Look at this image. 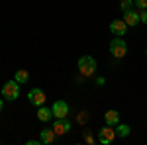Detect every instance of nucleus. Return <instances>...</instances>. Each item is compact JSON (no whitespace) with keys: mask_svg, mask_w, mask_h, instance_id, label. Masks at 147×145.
<instances>
[{"mask_svg":"<svg viewBox=\"0 0 147 145\" xmlns=\"http://www.w3.org/2000/svg\"><path fill=\"white\" fill-rule=\"evenodd\" d=\"M18 96H20V82H16L14 78L12 80H8L4 86H2V98L4 100H18Z\"/></svg>","mask_w":147,"mask_h":145,"instance_id":"f257e3e1","label":"nucleus"},{"mask_svg":"<svg viewBox=\"0 0 147 145\" xmlns=\"http://www.w3.org/2000/svg\"><path fill=\"white\" fill-rule=\"evenodd\" d=\"M110 53H112L116 59H122V57H125V53H127V43H125L124 37L114 35V39L110 41Z\"/></svg>","mask_w":147,"mask_h":145,"instance_id":"f03ea898","label":"nucleus"},{"mask_svg":"<svg viewBox=\"0 0 147 145\" xmlns=\"http://www.w3.org/2000/svg\"><path fill=\"white\" fill-rule=\"evenodd\" d=\"M79 71L82 77H92L94 75V71H96V61H94V57L90 55H84L79 59Z\"/></svg>","mask_w":147,"mask_h":145,"instance_id":"7ed1b4c3","label":"nucleus"},{"mask_svg":"<svg viewBox=\"0 0 147 145\" xmlns=\"http://www.w3.org/2000/svg\"><path fill=\"white\" fill-rule=\"evenodd\" d=\"M114 139H116V127L106 123L100 132H98V141H100L102 145H110Z\"/></svg>","mask_w":147,"mask_h":145,"instance_id":"20e7f679","label":"nucleus"},{"mask_svg":"<svg viewBox=\"0 0 147 145\" xmlns=\"http://www.w3.org/2000/svg\"><path fill=\"white\" fill-rule=\"evenodd\" d=\"M28 100L32 102L34 106L39 108V106H43V104H45V92H43L41 88H32L30 92H28Z\"/></svg>","mask_w":147,"mask_h":145,"instance_id":"39448f33","label":"nucleus"},{"mask_svg":"<svg viewBox=\"0 0 147 145\" xmlns=\"http://www.w3.org/2000/svg\"><path fill=\"white\" fill-rule=\"evenodd\" d=\"M53 132L57 135H65L67 132H71V120L67 118H55L53 122Z\"/></svg>","mask_w":147,"mask_h":145,"instance_id":"423d86ee","label":"nucleus"},{"mask_svg":"<svg viewBox=\"0 0 147 145\" xmlns=\"http://www.w3.org/2000/svg\"><path fill=\"white\" fill-rule=\"evenodd\" d=\"M51 110H53V116L55 118H67L69 116V104L65 100H55Z\"/></svg>","mask_w":147,"mask_h":145,"instance_id":"0eeeda50","label":"nucleus"},{"mask_svg":"<svg viewBox=\"0 0 147 145\" xmlns=\"http://www.w3.org/2000/svg\"><path fill=\"white\" fill-rule=\"evenodd\" d=\"M110 32H112V35L124 37L125 32H127V24H125L124 20H112V22H110Z\"/></svg>","mask_w":147,"mask_h":145,"instance_id":"6e6552de","label":"nucleus"},{"mask_svg":"<svg viewBox=\"0 0 147 145\" xmlns=\"http://www.w3.org/2000/svg\"><path fill=\"white\" fill-rule=\"evenodd\" d=\"M124 22L127 24V26H131V28H136L137 24H141V20H139V12L137 10H127V12H124Z\"/></svg>","mask_w":147,"mask_h":145,"instance_id":"1a4fd4ad","label":"nucleus"},{"mask_svg":"<svg viewBox=\"0 0 147 145\" xmlns=\"http://www.w3.org/2000/svg\"><path fill=\"white\" fill-rule=\"evenodd\" d=\"M55 137H57V134L53 129H49V127H45V129L39 132V141H41V143H53Z\"/></svg>","mask_w":147,"mask_h":145,"instance_id":"9d476101","label":"nucleus"},{"mask_svg":"<svg viewBox=\"0 0 147 145\" xmlns=\"http://www.w3.org/2000/svg\"><path fill=\"white\" fill-rule=\"evenodd\" d=\"M104 122L108 123V125H118L120 123V114H118V110H108L106 114H104Z\"/></svg>","mask_w":147,"mask_h":145,"instance_id":"9b49d317","label":"nucleus"},{"mask_svg":"<svg viewBox=\"0 0 147 145\" xmlns=\"http://www.w3.org/2000/svg\"><path fill=\"white\" fill-rule=\"evenodd\" d=\"M53 118V110L51 108H47V106H39L37 108V120L39 122H49Z\"/></svg>","mask_w":147,"mask_h":145,"instance_id":"f8f14e48","label":"nucleus"},{"mask_svg":"<svg viewBox=\"0 0 147 145\" xmlns=\"http://www.w3.org/2000/svg\"><path fill=\"white\" fill-rule=\"evenodd\" d=\"M131 134V127L127 123H118L116 125V137H127Z\"/></svg>","mask_w":147,"mask_h":145,"instance_id":"ddd939ff","label":"nucleus"},{"mask_svg":"<svg viewBox=\"0 0 147 145\" xmlns=\"http://www.w3.org/2000/svg\"><path fill=\"white\" fill-rule=\"evenodd\" d=\"M14 80H16V82H20V84H26V82L30 80V73H28L26 69H20V71H16Z\"/></svg>","mask_w":147,"mask_h":145,"instance_id":"4468645a","label":"nucleus"},{"mask_svg":"<svg viewBox=\"0 0 147 145\" xmlns=\"http://www.w3.org/2000/svg\"><path fill=\"white\" fill-rule=\"evenodd\" d=\"M131 6H134V0H122V2H120V10L122 12L131 10Z\"/></svg>","mask_w":147,"mask_h":145,"instance_id":"2eb2a0df","label":"nucleus"},{"mask_svg":"<svg viewBox=\"0 0 147 145\" xmlns=\"http://www.w3.org/2000/svg\"><path fill=\"white\" fill-rule=\"evenodd\" d=\"M77 122H79L80 125H84V123L88 122V114H86V112H80L79 116H77Z\"/></svg>","mask_w":147,"mask_h":145,"instance_id":"dca6fc26","label":"nucleus"},{"mask_svg":"<svg viewBox=\"0 0 147 145\" xmlns=\"http://www.w3.org/2000/svg\"><path fill=\"white\" fill-rule=\"evenodd\" d=\"M134 6H137L139 10H145L147 8V0H134Z\"/></svg>","mask_w":147,"mask_h":145,"instance_id":"f3484780","label":"nucleus"},{"mask_svg":"<svg viewBox=\"0 0 147 145\" xmlns=\"http://www.w3.org/2000/svg\"><path fill=\"white\" fill-rule=\"evenodd\" d=\"M139 20H141V24H147V8L139 10Z\"/></svg>","mask_w":147,"mask_h":145,"instance_id":"a211bd4d","label":"nucleus"},{"mask_svg":"<svg viewBox=\"0 0 147 145\" xmlns=\"http://www.w3.org/2000/svg\"><path fill=\"white\" fill-rule=\"evenodd\" d=\"M84 139H86V143H94V139H92V135L88 134V132L84 134Z\"/></svg>","mask_w":147,"mask_h":145,"instance_id":"6ab92c4d","label":"nucleus"},{"mask_svg":"<svg viewBox=\"0 0 147 145\" xmlns=\"http://www.w3.org/2000/svg\"><path fill=\"white\" fill-rule=\"evenodd\" d=\"M96 84H98V86H102V84H104V77H98V78H96Z\"/></svg>","mask_w":147,"mask_h":145,"instance_id":"aec40b11","label":"nucleus"},{"mask_svg":"<svg viewBox=\"0 0 147 145\" xmlns=\"http://www.w3.org/2000/svg\"><path fill=\"white\" fill-rule=\"evenodd\" d=\"M2 108H4V98H0V112H2Z\"/></svg>","mask_w":147,"mask_h":145,"instance_id":"412c9836","label":"nucleus"}]
</instances>
